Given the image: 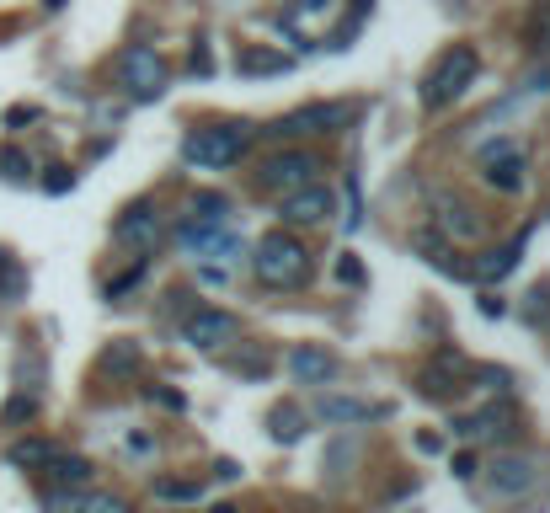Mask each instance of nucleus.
Listing matches in <instances>:
<instances>
[{"mask_svg": "<svg viewBox=\"0 0 550 513\" xmlns=\"http://www.w3.org/2000/svg\"><path fill=\"white\" fill-rule=\"evenodd\" d=\"M43 471H49L59 487H86L91 481V460H81V455H65V449H59V455L43 465Z\"/></svg>", "mask_w": 550, "mask_h": 513, "instance_id": "412c9836", "label": "nucleus"}, {"mask_svg": "<svg viewBox=\"0 0 550 513\" xmlns=\"http://www.w3.org/2000/svg\"><path fill=\"white\" fill-rule=\"evenodd\" d=\"M337 278H342V284H364V268H358L353 257H342L337 262Z\"/></svg>", "mask_w": 550, "mask_h": 513, "instance_id": "473e14b6", "label": "nucleus"}, {"mask_svg": "<svg viewBox=\"0 0 550 513\" xmlns=\"http://www.w3.org/2000/svg\"><path fill=\"white\" fill-rule=\"evenodd\" d=\"M70 188H75V171H70V166H49V177H43V193L59 198V193H70Z\"/></svg>", "mask_w": 550, "mask_h": 513, "instance_id": "c85d7f7f", "label": "nucleus"}, {"mask_svg": "<svg viewBox=\"0 0 550 513\" xmlns=\"http://www.w3.org/2000/svg\"><path fill=\"white\" fill-rule=\"evenodd\" d=\"M113 241L134 246V252H150V246L161 241V209H155V204H129V209H123V220L113 225Z\"/></svg>", "mask_w": 550, "mask_h": 513, "instance_id": "1a4fd4ad", "label": "nucleus"}, {"mask_svg": "<svg viewBox=\"0 0 550 513\" xmlns=\"http://www.w3.org/2000/svg\"><path fill=\"white\" fill-rule=\"evenodd\" d=\"M358 107L353 102H305V107H294V113H284L273 123V129H262V134H273V139H310V134H332L342 129V123H353Z\"/></svg>", "mask_w": 550, "mask_h": 513, "instance_id": "39448f33", "label": "nucleus"}, {"mask_svg": "<svg viewBox=\"0 0 550 513\" xmlns=\"http://www.w3.org/2000/svg\"><path fill=\"white\" fill-rule=\"evenodd\" d=\"M33 412H38V396H27V391H22V396H11V401H6L0 423H22V417H33Z\"/></svg>", "mask_w": 550, "mask_h": 513, "instance_id": "a878e982", "label": "nucleus"}, {"mask_svg": "<svg viewBox=\"0 0 550 513\" xmlns=\"http://www.w3.org/2000/svg\"><path fill=\"white\" fill-rule=\"evenodd\" d=\"M385 407H369V401H353V396H332L321 391L316 396V417L321 423H369V417H380Z\"/></svg>", "mask_w": 550, "mask_h": 513, "instance_id": "dca6fc26", "label": "nucleus"}, {"mask_svg": "<svg viewBox=\"0 0 550 513\" xmlns=\"http://www.w3.org/2000/svg\"><path fill=\"white\" fill-rule=\"evenodd\" d=\"M326 214H337V193L321 188V182H305V188L284 193V220L289 225H321Z\"/></svg>", "mask_w": 550, "mask_h": 513, "instance_id": "9d476101", "label": "nucleus"}, {"mask_svg": "<svg viewBox=\"0 0 550 513\" xmlns=\"http://www.w3.org/2000/svg\"><path fill=\"white\" fill-rule=\"evenodd\" d=\"M43 508L49 513H129V503L113 492H86V487H59L43 497Z\"/></svg>", "mask_w": 550, "mask_h": 513, "instance_id": "9b49d317", "label": "nucleus"}, {"mask_svg": "<svg viewBox=\"0 0 550 513\" xmlns=\"http://www.w3.org/2000/svg\"><path fill=\"white\" fill-rule=\"evenodd\" d=\"M289 375L300 380V385H326L337 375V359L326 348H316V342H300V348H289Z\"/></svg>", "mask_w": 550, "mask_h": 513, "instance_id": "ddd939ff", "label": "nucleus"}, {"mask_svg": "<svg viewBox=\"0 0 550 513\" xmlns=\"http://www.w3.org/2000/svg\"><path fill=\"white\" fill-rule=\"evenodd\" d=\"M433 209H438V225H444L449 236H460V241L481 236V214L470 209L465 198H449V193H438V198H433Z\"/></svg>", "mask_w": 550, "mask_h": 513, "instance_id": "2eb2a0df", "label": "nucleus"}, {"mask_svg": "<svg viewBox=\"0 0 550 513\" xmlns=\"http://www.w3.org/2000/svg\"><path fill=\"white\" fill-rule=\"evenodd\" d=\"M316 171H321V155L284 150V155H273V161H262L257 188H267V193H294V188H305V182H316Z\"/></svg>", "mask_w": 550, "mask_h": 513, "instance_id": "423d86ee", "label": "nucleus"}, {"mask_svg": "<svg viewBox=\"0 0 550 513\" xmlns=\"http://www.w3.org/2000/svg\"><path fill=\"white\" fill-rule=\"evenodd\" d=\"M182 246H187V252H198V257H230L241 241L225 236L219 220H198V214H193V220L182 225Z\"/></svg>", "mask_w": 550, "mask_h": 513, "instance_id": "4468645a", "label": "nucleus"}, {"mask_svg": "<svg viewBox=\"0 0 550 513\" xmlns=\"http://www.w3.org/2000/svg\"><path fill=\"white\" fill-rule=\"evenodd\" d=\"M486 428H497V407L470 412V417H454V433H460V439H481Z\"/></svg>", "mask_w": 550, "mask_h": 513, "instance_id": "b1692460", "label": "nucleus"}, {"mask_svg": "<svg viewBox=\"0 0 550 513\" xmlns=\"http://www.w3.org/2000/svg\"><path fill=\"white\" fill-rule=\"evenodd\" d=\"M43 6H49V11H59V6H65V0H43Z\"/></svg>", "mask_w": 550, "mask_h": 513, "instance_id": "c9c22d12", "label": "nucleus"}, {"mask_svg": "<svg viewBox=\"0 0 550 513\" xmlns=\"http://www.w3.org/2000/svg\"><path fill=\"white\" fill-rule=\"evenodd\" d=\"M454 476H476V455H454Z\"/></svg>", "mask_w": 550, "mask_h": 513, "instance_id": "72a5a7b5", "label": "nucleus"}, {"mask_svg": "<svg viewBox=\"0 0 550 513\" xmlns=\"http://www.w3.org/2000/svg\"><path fill=\"white\" fill-rule=\"evenodd\" d=\"M38 118V107H11V113H6V123H33Z\"/></svg>", "mask_w": 550, "mask_h": 513, "instance_id": "f704fd0d", "label": "nucleus"}, {"mask_svg": "<svg viewBox=\"0 0 550 513\" xmlns=\"http://www.w3.org/2000/svg\"><path fill=\"white\" fill-rule=\"evenodd\" d=\"M22 284H27L22 268H17V262H11L6 252H0V289H6V294H22Z\"/></svg>", "mask_w": 550, "mask_h": 513, "instance_id": "c756f323", "label": "nucleus"}, {"mask_svg": "<svg viewBox=\"0 0 550 513\" xmlns=\"http://www.w3.org/2000/svg\"><path fill=\"white\" fill-rule=\"evenodd\" d=\"M155 497H166V503H198L203 481H155Z\"/></svg>", "mask_w": 550, "mask_h": 513, "instance_id": "5701e85b", "label": "nucleus"}, {"mask_svg": "<svg viewBox=\"0 0 550 513\" xmlns=\"http://www.w3.org/2000/svg\"><path fill=\"white\" fill-rule=\"evenodd\" d=\"M518 252H524V241L497 246V252H486L481 262H470V278H508V273L518 268Z\"/></svg>", "mask_w": 550, "mask_h": 513, "instance_id": "aec40b11", "label": "nucleus"}, {"mask_svg": "<svg viewBox=\"0 0 550 513\" xmlns=\"http://www.w3.org/2000/svg\"><path fill=\"white\" fill-rule=\"evenodd\" d=\"M486 182H492V188H502V193H518L524 188V150L518 145H508V139H502L497 150H486Z\"/></svg>", "mask_w": 550, "mask_h": 513, "instance_id": "f8f14e48", "label": "nucleus"}, {"mask_svg": "<svg viewBox=\"0 0 550 513\" xmlns=\"http://www.w3.org/2000/svg\"><path fill=\"white\" fill-rule=\"evenodd\" d=\"M54 455H59V444H49V439H17V444L6 449V460L22 465V471H43Z\"/></svg>", "mask_w": 550, "mask_h": 513, "instance_id": "6ab92c4d", "label": "nucleus"}, {"mask_svg": "<svg viewBox=\"0 0 550 513\" xmlns=\"http://www.w3.org/2000/svg\"><path fill=\"white\" fill-rule=\"evenodd\" d=\"M0 177H6V182H27V177H33V161H27V155L22 150H0Z\"/></svg>", "mask_w": 550, "mask_h": 513, "instance_id": "393cba45", "label": "nucleus"}, {"mask_svg": "<svg viewBox=\"0 0 550 513\" xmlns=\"http://www.w3.org/2000/svg\"><path fill=\"white\" fill-rule=\"evenodd\" d=\"M476 70H481L476 49H465V43H460V49H449L428 75H422V107H428V113H444L454 97H465V91H470Z\"/></svg>", "mask_w": 550, "mask_h": 513, "instance_id": "f03ea898", "label": "nucleus"}, {"mask_svg": "<svg viewBox=\"0 0 550 513\" xmlns=\"http://www.w3.org/2000/svg\"><path fill=\"white\" fill-rule=\"evenodd\" d=\"M251 145V129L246 123H214V129H193L182 139V155L187 166H203V171H219V166H235Z\"/></svg>", "mask_w": 550, "mask_h": 513, "instance_id": "7ed1b4c3", "label": "nucleus"}, {"mask_svg": "<svg viewBox=\"0 0 550 513\" xmlns=\"http://www.w3.org/2000/svg\"><path fill=\"white\" fill-rule=\"evenodd\" d=\"M182 337H187V348H203V353H219V348H230L235 337H241V321L230 316V310H214V305H198L193 316L182 321Z\"/></svg>", "mask_w": 550, "mask_h": 513, "instance_id": "0eeeda50", "label": "nucleus"}, {"mask_svg": "<svg viewBox=\"0 0 550 513\" xmlns=\"http://www.w3.org/2000/svg\"><path fill=\"white\" fill-rule=\"evenodd\" d=\"M166 81H171V70L150 43H129V49L118 54V86L129 91L134 102H155L166 91Z\"/></svg>", "mask_w": 550, "mask_h": 513, "instance_id": "20e7f679", "label": "nucleus"}, {"mask_svg": "<svg viewBox=\"0 0 550 513\" xmlns=\"http://www.w3.org/2000/svg\"><path fill=\"white\" fill-rule=\"evenodd\" d=\"M145 396H150V401H161V407H171V412H182V396H177V391H166V385H150Z\"/></svg>", "mask_w": 550, "mask_h": 513, "instance_id": "2f4dec72", "label": "nucleus"}, {"mask_svg": "<svg viewBox=\"0 0 550 513\" xmlns=\"http://www.w3.org/2000/svg\"><path fill=\"white\" fill-rule=\"evenodd\" d=\"M534 49L550 54V6H540V17H534Z\"/></svg>", "mask_w": 550, "mask_h": 513, "instance_id": "7c9ffc66", "label": "nucleus"}, {"mask_svg": "<svg viewBox=\"0 0 550 513\" xmlns=\"http://www.w3.org/2000/svg\"><path fill=\"white\" fill-rule=\"evenodd\" d=\"M412 246H417V252L428 257V262H433L438 273H449V278H470V262H460V257H454L449 246L438 241V230H417V236H412Z\"/></svg>", "mask_w": 550, "mask_h": 513, "instance_id": "f3484780", "label": "nucleus"}, {"mask_svg": "<svg viewBox=\"0 0 550 513\" xmlns=\"http://www.w3.org/2000/svg\"><path fill=\"white\" fill-rule=\"evenodd\" d=\"M251 268H257V278L267 289H300L310 278V252L294 236H284V230H267V236L257 241Z\"/></svg>", "mask_w": 550, "mask_h": 513, "instance_id": "f257e3e1", "label": "nucleus"}, {"mask_svg": "<svg viewBox=\"0 0 550 513\" xmlns=\"http://www.w3.org/2000/svg\"><path fill=\"white\" fill-rule=\"evenodd\" d=\"M289 65H294V59L284 49H241V54H235V70H241V75H284Z\"/></svg>", "mask_w": 550, "mask_h": 513, "instance_id": "a211bd4d", "label": "nucleus"}, {"mask_svg": "<svg viewBox=\"0 0 550 513\" xmlns=\"http://www.w3.org/2000/svg\"><path fill=\"white\" fill-rule=\"evenodd\" d=\"M225 198H219V193H198L193 198V214H198V220H225Z\"/></svg>", "mask_w": 550, "mask_h": 513, "instance_id": "bb28decb", "label": "nucleus"}, {"mask_svg": "<svg viewBox=\"0 0 550 513\" xmlns=\"http://www.w3.org/2000/svg\"><path fill=\"white\" fill-rule=\"evenodd\" d=\"M107 369H139V348L134 342H118V348H107Z\"/></svg>", "mask_w": 550, "mask_h": 513, "instance_id": "cd10ccee", "label": "nucleus"}, {"mask_svg": "<svg viewBox=\"0 0 550 513\" xmlns=\"http://www.w3.org/2000/svg\"><path fill=\"white\" fill-rule=\"evenodd\" d=\"M486 481H492L497 497H524V492H534L545 481V471H540V460H534V455H497Z\"/></svg>", "mask_w": 550, "mask_h": 513, "instance_id": "6e6552de", "label": "nucleus"}, {"mask_svg": "<svg viewBox=\"0 0 550 513\" xmlns=\"http://www.w3.org/2000/svg\"><path fill=\"white\" fill-rule=\"evenodd\" d=\"M267 423H273V439L278 444H294L305 433V417L294 412V407H273V417H267Z\"/></svg>", "mask_w": 550, "mask_h": 513, "instance_id": "4be33fe9", "label": "nucleus"}]
</instances>
